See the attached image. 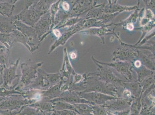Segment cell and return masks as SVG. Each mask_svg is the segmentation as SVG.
<instances>
[{"mask_svg":"<svg viewBox=\"0 0 155 115\" xmlns=\"http://www.w3.org/2000/svg\"><path fill=\"white\" fill-rule=\"evenodd\" d=\"M43 62L38 63L33 65H28L24 63L21 65L22 76L19 85L16 88V90L20 91L21 89L30 85L37 76L38 69L41 66Z\"/></svg>","mask_w":155,"mask_h":115,"instance_id":"obj_1","label":"cell"},{"mask_svg":"<svg viewBox=\"0 0 155 115\" xmlns=\"http://www.w3.org/2000/svg\"><path fill=\"white\" fill-rule=\"evenodd\" d=\"M14 21L17 29L21 32L25 36L27 43L30 47L31 52H32L38 49L39 39L34 29L29 27L21 22L15 20Z\"/></svg>","mask_w":155,"mask_h":115,"instance_id":"obj_2","label":"cell"},{"mask_svg":"<svg viewBox=\"0 0 155 115\" xmlns=\"http://www.w3.org/2000/svg\"><path fill=\"white\" fill-rule=\"evenodd\" d=\"M44 14L35 7H31L29 9H24L19 14L15 16L13 20L18 19L22 21L28 25L34 26L38 21L41 16Z\"/></svg>","mask_w":155,"mask_h":115,"instance_id":"obj_3","label":"cell"},{"mask_svg":"<svg viewBox=\"0 0 155 115\" xmlns=\"http://www.w3.org/2000/svg\"><path fill=\"white\" fill-rule=\"evenodd\" d=\"M77 92L80 98L97 105H104L108 101L117 98L111 96V95L99 92Z\"/></svg>","mask_w":155,"mask_h":115,"instance_id":"obj_4","label":"cell"},{"mask_svg":"<svg viewBox=\"0 0 155 115\" xmlns=\"http://www.w3.org/2000/svg\"><path fill=\"white\" fill-rule=\"evenodd\" d=\"M20 60L19 58L17 60L16 62L12 65H10L9 67H4L3 70V84L2 86L7 88L11 89L14 88L18 84L14 86H12V82L15 78H19L20 75L16 74V70L19 64Z\"/></svg>","mask_w":155,"mask_h":115,"instance_id":"obj_5","label":"cell"},{"mask_svg":"<svg viewBox=\"0 0 155 115\" xmlns=\"http://www.w3.org/2000/svg\"><path fill=\"white\" fill-rule=\"evenodd\" d=\"M87 89L84 92H97L110 95H113L115 88L108 85L109 83L103 82L99 80L93 79L88 80Z\"/></svg>","mask_w":155,"mask_h":115,"instance_id":"obj_6","label":"cell"},{"mask_svg":"<svg viewBox=\"0 0 155 115\" xmlns=\"http://www.w3.org/2000/svg\"><path fill=\"white\" fill-rule=\"evenodd\" d=\"M50 84L45 75V71L40 68L38 69L37 76L30 85L23 88L22 91L38 89L46 90L51 87Z\"/></svg>","mask_w":155,"mask_h":115,"instance_id":"obj_7","label":"cell"},{"mask_svg":"<svg viewBox=\"0 0 155 115\" xmlns=\"http://www.w3.org/2000/svg\"><path fill=\"white\" fill-rule=\"evenodd\" d=\"M61 101L68 102L72 104L78 103H85L91 105H95L92 102L80 98L77 92L71 91H65L62 92L61 95L58 98H55L50 101V102H54L56 101Z\"/></svg>","mask_w":155,"mask_h":115,"instance_id":"obj_8","label":"cell"},{"mask_svg":"<svg viewBox=\"0 0 155 115\" xmlns=\"http://www.w3.org/2000/svg\"><path fill=\"white\" fill-rule=\"evenodd\" d=\"M99 68L100 73L98 74V76L101 80L107 83L111 84H120L122 85V80L120 79L118 77L115 76L112 71L110 69L106 67H104L101 66V64H97Z\"/></svg>","mask_w":155,"mask_h":115,"instance_id":"obj_9","label":"cell"},{"mask_svg":"<svg viewBox=\"0 0 155 115\" xmlns=\"http://www.w3.org/2000/svg\"><path fill=\"white\" fill-rule=\"evenodd\" d=\"M97 62L102 64L103 65L113 67L118 72L123 75L127 79H131V67L129 63L125 61H118L110 64H104V63L98 62L95 60Z\"/></svg>","mask_w":155,"mask_h":115,"instance_id":"obj_10","label":"cell"},{"mask_svg":"<svg viewBox=\"0 0 155 115\" xmlns=\"http://www.w3.org/2000/svg\"><path fill=\"white\" fill-rule=\"evenodd\" d=\"M51 19L49 14L42 17L34 26L35 31L38 39L43 35L45 34L50 29L51 25Z\"/></svg>","mask_w":155,"mask_h":115,"instance_id":"obj_11","label":"cell"},{"mask_svg":"<svg viewBox=\"0 0 155 115\" xmlns=\"http://www.w3.org/2000/svg\"><path fill=\"white\" fill-rule=\"evenodd\" d=\"M130 104L129 100L117 98L108 101L103 105L108 109L122 112L129 108Z\"/></svg>","mask_w":155,"mask_h":115,"instance_id":"obj_12","label":"cell"},{"mask_svg":"<svg viewBox=\"0 0 155 115\" xmlns=\"http://www.w3.org/2000/svg\"><path fill=\"white\" fill-rule=\"evenodd\" d=\"M62 82L51 87L46 90L43 91L41 92V96L45 100L51 101L55 98H58L61 95L62 92L61 88Z\"/></svg>","mask_w":155,"mask_h":115,"instance_id":"obj_13","label":"cell"},{"mask_svg":"<svg viewBox=\"0 0 155 115\" xmlns=\"http://www.w3.org/2000/svg\"><path fill=\"white\" fill-rule=\"evenodd\" d=\"M138 55V52L132 49L122 48L114 53V56L118 59L127 60L135 59Z\"/></svg>","mask_w":155,"mask_h":115,"instance_id":"obj_14","label":"cell"},{"mask_svg":"<svg viewBox=\"0 0 155 115\" xmlns=\"http://www.w3.org/2000/svg\"><path fill=\"white\" fill-rule=\"evenodd\" d=\"M138 6L132 7L123 6L116 3L109 4L104 6V12L105 14H112L114 13H120L124 11H130L137 9Z\"/></svg>","mask_w":155,"mask_h":115,"instance_id":"obj_15","label":"cell"},{"mask_svg":"<svg viewBox=\"0 0 155 115\" xmlns=\"http://www.w3.org/2000/svg\"><path fill=\"white\" fill-rule=\"evenodd\" d=\"M10 36L11 43L12 45L14 43L18 42L23 44L31 51L30 47L27 43L25 36L19 30L17 29H15L12 33H10Z\"/></svg>","mask_w":155,"mask_h":115,"instance_id":"obj_16","label":"cell"},{"mask_svg":"<svg viewBox=\"0 0 155 115\" xmlns=\"http://www.w3.org/2000/svg\"><path fill=\"white\" fill-rule=\"evenodd\" d=\"M29 106L38 109L43 113H45V112L50 113L54 111V105L51 102H37L29 104Z\"/></svg>","mask_w":155,"mask_h":115,"instance_id":"obj_17","label":"cell"},{"mask_svg":"<svg viewBox=\"0 0 155 115\" xmlns=\"http://www.w3.org/2000/svg\"><path fill=\"white\" fill-rule=\"evenodd\" d=\"M74 28L71 29V30L69 31L67 33H64L60 39L57 40L55 43L54 44L52 45L50 51H49V54L51 53L56 48V47H58L60 45H63L65 43L66 41L72 35L74 34L75 33L76 31L78 30V29L77 26H74Z\"/></svg>","mask_w":155,"mask_h":115,"instance_id":"obj_18","label":"cell"},{"mask_svg":"<svg viewBox=\"0 0 155 115\" xmlns=\"http://www.w3.org/2000/svg\"><path fill=\"white\" fill-rule=\"evenodd\" d=\"M73 105L75 107L76 112L80 114H93L92 105L85 103H78Z\"/></svg>","mask_w":155,"mask_h":115,"instance_id":"obj_19","label":"cell"},{"mask_svg":"<svg viewBox=\"0 0 155 115\" xmlns=\"http://www.w3.org/2000/svg\"><path fill=\"white\" fill-rule=\"evenodd\" d=\"M17 29L16 26L12 20L5 21L0 22V32L10 34L14 30Z\"/></svg>","mask_w":155,"mask_h":115,"instance_id":"obj_20","label":"cell"},{"mask_svg":"<svg viewBox=\"0 0 155 115\" xmlns=\"http://www.w3.org/2000/svg\"><path fill=\"white\" fill-rule=\"evenodd\" d=\"M15 5L9 2H0V14L2 16L10 17L13 13Z\"/></svg>","mask_w":155,"mask_h":115,"instance_id":"obj_21","label":"cell"},{"mask_svg":"<svg viewBox=\"0 0 155 115\" xmlns=\"http://www.w3.org/2000/svg\"><path fill=\"white\" fill-rule=\"evenodd\" d=\"M51 102H53V105H54V110L67 109V110H74L76 112L75 107L73 104L61 101H57Z\"/></svg>","mask_w":155,"mask_h":115,"instance_id":"obj_22","label":"cell"},{"mask_svg":"<svg viewBox=\"0 0 155 115\" xmlns=\"http://www.w3.org/2000/svg\"><path fill=\"white\" fill-rule=\"evenodd\" d=\"M137 68L138 69L136 71L137 73L138 79L140 82H142L147 77L150 76L153 73L151 70L143 66H141L139 68Z\"/></svg>","mask_w":155,"mask_h":115,"instance_id":"obj_23","label":"cell"},{"mask_svg":"<svg viewBox=\"0 0 155 115\" xmlns=\"http://www.w3.org/2000/svg\"><path fill=\"white\" fill-rule=\"evenodd\" d=\"M31 107V106H30ZM19 114L20 115H37L41 114L43 113L38 109L31 107H28L26 106L22 107L19 112Z\"/></svg>","mask_w":155,"mask_h":115,"instance_id":"obj_24","label":"cell"},{"mask_svg":"<svg viewBox=\"0 0 155 115\" xmlns=\"http://www.w3.org/2000/svg\"><path fill=\"white\" fill-rule=\"evenodd\" d=\"M45 75L46 78L48 80L51 86L59 83L61 82L60 75L59 73L48 74L45 72Z\"/></svg>","mask_w":155,"mask_h":115,"instance_id":"obj_25","label":"cell"},{"mask_svg":"<svg viewBox=\"0 0 155 115\" xmlns=\"http://www.w3.org/2000/svg\"><path fill=\"white\" fill-rule=\"evenodd\" d=\"M0 42L2 43L6 48L10 49L12 45L11 43L10 34H5L0 32Z\"/></svg>","mask_w":155,"mask_h":115,"instance_id":"obj_26","label":"cell"},{"mask_svg":"<svg viewBox=\"0 0 155 115\" xmlns=\"http://www.w3.org/2000/svg\"><path fill=\"white\" fill-rule=\"evenodd\" d=\"M137 9L134 13L132 14L127 19L124 21V22H122L121 23L118 24V25H122L124 23H126V25L127 24L133 25L134 23L136 22L137 20L139 17V15H140V13H138V10Z\"/></svg>","mask_w":155,"mask_h":115,"instance_id":"obj_27","label":"cell"},{"mask_svg":"<svg viewBox=\"0 0 155 115\" xmlns=\"http://www.w3.org/2000/svg\"><path fill=\"white\" fill-rule=\"evenodd\" d=\"M93 113L95 115H106L104 107L100 105H92Z\"/></svg>","mask_w":155,"mask_h":115,"instance_id":"obj_28","label":"cell"},{"mask_svg":"<svg viewBox=\"0 0 155 115\" xmlns=\"http://www.w3.org/2000/svg\"><path fill=\"white\" fill-rule=\"evenodd\" d=\"M140 55L142 62L144 64V65L148 68L152 70H154V65H153V62L147 56L145 55L144 54H140Z\"/></svg>","mask_w":155,"mask_h":115,"instance_id":"obj_29","label":"cell"},{"mask_svg":"<svg viewBox=\"0 0 155 115\" xmlns=\"http://www.w3.org/2000/svg\"><path fill=\"white\" fill-rule=\"evenodd\" d=\"M52 115H77V112L70 110H54L52 113Z\"/></svg>","mask_w":155,"mask_h":115,"instance_id":"obj_30","label":"cell"},{"mask_svg":"<svg viewBox=\"0 0 155 115\" xmlns=\"http://www.w3.org/2000/svg\"><path fill=\"white\" fill-rule=\"evenodd\" d=\"M125 85H128L129 86V87L130 88L131 90H132V92H133L134 94H135V95H137L138 93H139L140 92V88L139 87V83L137 82L136 83H124V84Z\"/></svg>","mask_w":155,"mask_h":115,"instance_id":"obj_31","label":"cell"},{"mask_svg":"<svg viewBox=\"0 0 155 115\" xmlns=\"http://www.w3.org/2000/svg\"><path fill=\"white\" fill-rule=\"evenodd\" d=\"M62 6L63 9H64V11H68L70 9V5L67 1H64V2L62 3Z\"/></svg>","mask_w":155,"mask_h":115,"instance_id":"obj_32","label":"cell"},{"mask_svg":"<svg viewBox=\"0 0 155 115\" xmlns=\"http://www.w3.org/2000/svg\"><path fill=\"white\" fill-rule=\"evenodd\" d=\"M3 70H0V87L2 86L3 84Z\"/></svg>","mask_w":155,"mask_h":115,"instance_id":"obj_33","label":"cell"},{"mask_svg":"<svg viewBox=\"0 0 155 115\" xmlns=\"http://www.w3.org/2000/svg\"><path fill=\"white\" fill-rule=\"evenodd\" d=\"M123 96L125 98H129L131 96V92L128 90H125L124 92Z\"/></svg>","mask_w":155,"mask_h":115,"instance_id":"obj_34","label":"cell"},{"mask_svg":"<svg viewBox=\"0 0 155 115\" xmlns=\"http://www.w3.org/2000/svg\"><path fill=\"white\" fill-rule=\"evenodd\" d=\"M135 66L137 68H139L141 66V63L139 60H137L135 62Z\"/></svg>","mask_w":155,"mask_h":115,"instance_id":"obj_35","label":"cell"},{"mask_svg":"<svg viewBox=\"0 0 155 115\" xmlns=\"http://www.w3.org/2000/svg\"><path fill=\"white\" fill-rule=\"evenodd\" d=\"M53 32H54V34L56 37H60L61 36L60 32L58 30H56V29L53 30Z\"/></svg>","mask_w":155,"mask_h":115,"instance_id":"obj_36","label":"cell"},{"mask_svg":"<svg viewBox=\"0 0 155 115\" xmlns=\"http://www.w3.org/2000/svg\"><path fill=\"white\" fill-rule=\"evenodd\" d=\"M100 1H101V0H94V5H95L97 3V2H99Z\"/></svg>","mask_w":155,"mask_h":115,"instance_id":"obj_37","label":"cell"},{"mask_svg":"<svg viewBox=\"0 0 155 115\" xmlns=\"http://www.w3.org/2000/svg\"><path fill=\"white\" fill-rule=\"evenodd\" d=\"M4 68V67L1 64H0V70H2Z\"/></svg>","mask_w":155,"mask_h":115,"instance_id":"obj_38","label":"cell"},{"mask_svg":"<svg viewBox=\"0 0 155 115\" xmlns=\"http://www.w3.org/2000/svg\"><path fill=\"white\" fill-rule=\"evenodd\" d=\"M5 47V46L0 45V50H2V48H4Z\"/></svg>","mask_w":155,"mask_h":115,"instance_id":"obj_39","label":"cell"},{"mask_svg":"<svg viewBox=\"0 0 155 115\" xmlns=\"http://www.w3.org/2000/svg\"><path fill=\"white\" fill-rule=\"evenodd\" d=\"M108 2H109V4H112V2H111L112 0H108Z\"/></svg>","mask_w":155,"mask_h":115,"instance_id":"obj_40","label":"cell"},{"mask_svg":"<svg viewBox=\"0 0 155 115\" xmlns=\"http://www.w3.org/2000/svg\"><path fill=\"white\" fill-rule=\"evenodd\" d=\"M117 1L118 0H115V2H114V3H116ZM143 1H145V0H143Z\"/></svg>","mask_w":155,"mask_h":115,"instance_id":"obj_41","label":"cell"}]
</instances>
